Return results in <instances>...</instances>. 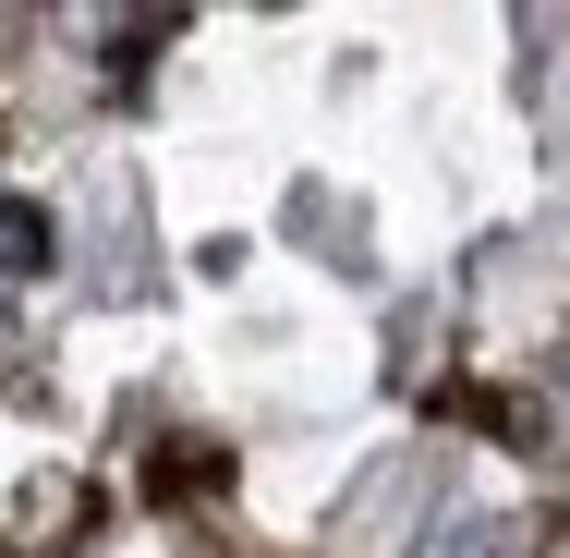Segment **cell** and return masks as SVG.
I'll use <instances>...</instances> for the list:
<instances>
[{
    "label": "cell",
    "mask_w": 570,
    "mask_h": 558,
    "mask_svg": "<svg viewBox=\"0 0 570 558\" xmlns=\"http://www.w3.org/2000/svg\"><path fill=\"white\" fill-rule=\"evenodd\" d=\"M498 547H510L498 522H461V535H450V547H438V558H498Z\"/></svg>",
    "instance_id": "cell-2"
},
{
    "label": "cell",
    "mask_w": 570,
    "mask_h": 558,
    "mask_svg": "<svg viewBox=\"0 0 570 558\" xmlns=\"http://www.w3.org/2000/svg\"><path fill=\"white\" fill-rule=\"evenodd\" d=\"M0 267H12V280L49 267V219H37V207H0Z\"/></svg>",
    "instance_id": "cell-1"
}]
</instances>
